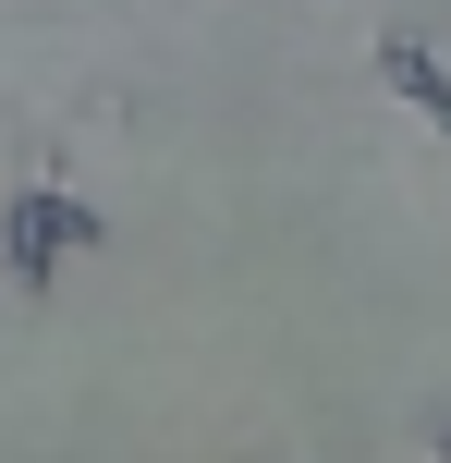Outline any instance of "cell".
<instances>
[{"label":"cell","instance_id":"6da1fadb","mask_svg":"<svg viewBox=\"0 0 451 463\" xmlns=\"http://www.w3.org/2000/svg\"><path fill=\"white\" fill-rule=\"evenodd\" d=\"M379 73H390V98H415V110H428V135H451V73H439L415 37H379Z\"/></svg>","mask_w":451,"mask_h":463},{"label":"cell","instance_id":"7a4b0ae2","mask_svg":"<svg viewBox=\"0 0 451 463\" xmlns=\"http://www.w3.org/2000/svg\"><path fill=\"white\" fill-rule=\"evenodd\" d=\"M13 293H49V208L13 195Z\"/></svg>","mask_w":451,"mask_h":463},{"label":"cell","instance_id":"3957f363","mask_svg":"<svg viewBox=\"0 0 451 463\" xmlns=\"http://www.w3.org/2000/svg\"><path fill=\"white\" fill-rule=\"evenodd\" d=\"M428 463H451V415H439V427H428Z\"/></svg>","mask_w":451,"mask_h":463}]
</instances>
